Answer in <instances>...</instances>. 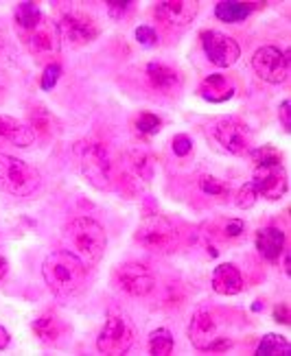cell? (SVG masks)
Segmentation results:
<instances>
[{
	"label": "cell",
	"instance_id": "1",
	"mask_svg": "<svg viewBox=\"0 0 291 356\" xmlns=\"http://www.w3.org/2000/svg\"><path fill=\"white\" fill-rule=\"evenodd\" d=\"M15 31L24 49L38 61H51L61 51V35L57 24L33 3H20L15 9Z\"/></svg>",
	"mask_w": 291,
	"mask_h": 356
},
{
	"label": "cell",
	"instance_id": "2",
	"mask_svg": "<svg viewBox=\"0 0 291 356\" xmlns=\"http://www.w3.org/2000/svg\"><path fill=\"white\" fill-rule=\"evenodd\" d=\"M42 275L49 291L59 300L81 296L88 282V265L66 250L51 252L42 265Z\"/></svg>",
	"mask_w": 291,
	"mask_h": 356
},
{
	"label": "cell",
	"instance_id": "3",
	"mask_svg": "<svg viewBox=\"0 0 291 356\" xmlns=\"http://www.w3.org/2000/svg\"><path fill=\"white\" fill-rule=\"evenodd\" d=\"M64 245L66 252L77 256L88 267H95L101 262L105 247H107V234L101 223H97L90 216H79L72 219L64 227Z\"/></svg>",
	"mask_w": 291,
	"mask_h": 356
},
{
	"label": "cell",
	"instance_id": "4",
	"mask_svg": "<svg viewBox=\"0 0 291 356\" xmlns=\"http://www.w3.org/2000/svg\"><path fill=\"white\" fill-rule=\"evenodd\" d=\"M77 168L84 175V179L97 191H112L114 186V162L110 158V151L103 143L81 140L74 149Z\"/></svg>",
	"mask_w": 291,
	"mask_h": 356
},
{
	"label": "cell",
	"instance_id": "5",
	"mask_svg": "<svg viewBox=\"0 0 291 356\" xmlns=\"http://www.w3.org/2000/svg\"><path fill=\"white\" fill-rule=\"evenodd\" d=\"M40 184L42 175L33 164L0 153V191L11 197H29L40 188Z\"/></svg>",
	"mask_w": 291,
	"mask_h": 356
},
{
	"label": "cell",
	"instance_id": "6",
	"mask_svg": "<svg viewBox=\"0 0 291 356\" xmlns=\"http://www.w3.org/2000/svg\"><path fill=\"white\" fill-rule=\"evenodd\" d=\"M208 136L230 156H248L254 149V134L248 122L237 116H223L208 125Z\"/></svg>",
	"mask_w": 291,
	"mask_h": 356
},
{
	"label": "cell",
	"instance_id": "7",
	"mask_svg": "<svg viewBox=\"0 0 291 356\" xmlns=\"http://www.w3.org/2000/svg\"><path fill=\"white\" fill-rule=\"evenodd\" d=\"M136 243L153 254H173L182 243L180 229L162 214H151L136 229Z\"/></svg>",
	"mask_w": 291,
	"mask_h": 356
},
{
	"label": "cell",
	"instance_id": "8",
	"mask_svg": "<svg viewBox=\"0 0 291 356\" xmlns=\"http://www.w3.org/2000/svg\"><path fill=\"white\" fill-rule=\"evenodd\" d=\"M189 341L202 352H228L235 341L221 334V323L214 311H197L189 323Z\"/></svg>",
	"mask_w": 291,
	"mask_h": 356
},
{
	"label": "cell",
	"instance_id": "9",
	"mask_svg": "<svg viewBox=\"0 0 291 356\" xmlns=\"http://www.w3.org/2000/svg\"><path fill=\"white\" fill-rule=\"evenodd\" d=\"M136 341V328L127 315L112 313L105 319V326L101 328L97 337V350L101 354H125Z\"/></svg>",
	"mask_w": 291,
	"mask_h": 356
},
{
	"label": "cell",
	"instance_id": "10",
	"mask_svg": "<svg viewBox=\"0 0 291 356\" xmlns=\"http://www.w3.org/2000/svg\"><path fill=\"white\" fill-rule=\"evenodd\" d=\"M112 280L118 291L127 293L132 298H147L156 289V277L143 262H123L114 269Z\"/></svg>",
	"mask_w": 291,
	"mask_h": 356
},
{
	"label": "cell",
	"instance_id": "11",
	"mask_svg": "<svg viewBox=\"0 0 291 356\" xmlns=\"http://www.w3.org/2000/svg\"><path fill=\"white\" fill-rule=\"evenodd\" d=\"M252 68L258 79L278 86L289 76V53L276 46H260L252 57Z\"/></svg>",
	"mask_w": 291,
	"mask_h": 356
},
{
	"label": "cell",
	"instance_id": "12",
	"mask_svg": "<svg viewBox=\"0 0 291 356\" xmlns=\"http://www.w3.org/2000/svg\"><path fill=\"white\" fill-rule=\"evenodd\" d=\"M199 42H202V49L208 61L217 68H230L233 64H237L241 57V46L237 44V40L221 33V31H214V29L202 31Z\"/></svg>",
	"mask_w": 291,
	"mask_h": 356
},
{
	"label": "cell",
	"instance_id": "13",
	"mask_svg": "<svg viewBox=\"0 0 291 356\" xmlns=\"http://www.w3.org/2000/svg\"><path fill=\"white\" fill-rule=\"evenodd\" d=\"M61 40H66L70 46H84L95 42L101 33L99 24L90 18V15L81 11H70L61 15V20L57 24Z\"/></svg>",
	"mask_w": 291,
	"mask_h": 356
},
{
	"label": "cell",
	"instance_id": "14",
	"mask_svg": "<svg viewBox=\"0 0 291 356\" xmlns=\"http://www.w3.org/2000/svg\"><path fill=\"white\" fill-rule=\"evenodd\" d=\"M252 184H254L258 197H263L267 201H278L285 197V193L289 188V177L285 173L283 164H278V166H256L254 175H252Z\"/></svg>",
	"mask_w": 291,
	"mask_h": 356
},
{
	"label": "cell",
	"instance_id": "15",
	"mask_svg": "<svg viewBox=\"0 0 291 356\" xmlns=\"http://www.w3.org/2000/svg\"><path fill=\"white\" fill-rule=\"evenodd\" d=\"M197 11L199 3L195 0H164L156 5L153 15L168 26H189L195 20Z\"/></svg>",
	"mask_w": 291,
	"mask_h": 356
},
{
	"label": "cell",
	"instance_id": "16",
	"mask_svg": "<svg viewBox=\"0 0 291 356\" xmlns=\"http://www.w3.org/2000/svg\"><path fill=\"white\" fill-rule=\"evenodd\" d=\"M254 245H256V252L260 254V258L267 260L269 265H276V262L281 260V256L287 252L285 250V232L278 227L258 229L254 236Z\"/></svg>",
	"mask_w": 291,
	"mask_h": 356
},
{
	"label": "cell",
	"instance_id": "17",
	"mask_svg": "<svg viewBox=\"0 0 291 356\" xmlns=\"http://www.w3.org/2000/svg\"><path fill=\"white\" fill-rule=\"evenodd\" d=\"M145 76H147L149 86L156 92H162V95H178L182 88V79H180L178 70L168 68L166 64H158V61L147 64Z\"/></svg>",
	"mask_w": 291,
	"mask_h": 356
},
{
	"label": "cell",
	"instance_id": "18",
	"mask_svg": "<svg viewBox=\"0 0 291 356\" xmlns=\"http://www.w3.org/2000/svg\"><path fill=\"white\" fill-rule=\"evenodd\" d=\"M235 81L228 74H210L199 83L197 95L208 103H226L235 97Z\"/></svg>",
	"mask_w": 291,
	"mask_h": 356
},
{
	"label": "cell",
	"instance_id": "19",
	"mask_svg": "<svg viewBox=\"0 0 291 356\" xmlns=\"http://www.w3.org/2000/svg\"><path fill=\"white\" fill-rule=\"evenodd\" d=\"M210 284H212L214 293H219V296H239V293L245 289L241 271L235 265H230V262H223V265L214 267Z\"/></svg>",
	"mask_w": 291,
	"mask_h": 356
},
{
	"label": "cell",
	"instance_id": "20",
	"mask_svg": "<svg viewBox=\"0 0 291 356\" xmlns=\"http://www.w3.org/2000/svg\"><path fill=\"white\" fill-rule=\"evenodd\" d=\"M0 140L9 143L13 147H29L33 145L36 134L31 131L29 125H22L15 118L9 116H0Z\"/></svg>",
	"mask_w": 291,
	"mask_h": 356
},
{
	"label": "cell",
	"instance_id": "21",
	"mask_svg": "<svg viewBox=\"0 0 291 356\" xmlns=\"http://www.w3.org/2000/svg\"><path fill=\"white\" fill-rule=\"evenodd\" d=\"M33 332L36 337L40 339L42 343L46 346H53L59 341V337L64 334V323H61V319L53 313H44L42 317H38L33 321Z\"/></svg>",
	"mask_w": 291,
	"mask_h": 356
},
{
	"label": "cell",
	"instance_id": "22",
	"mask_svg": "<svg viewBox=\"0 0 291 356\" xmlns=\"http://www.w3.org/2000/svg\"><path fill=\"white\" fill-rule=\"evenodd\" d=\"M256 7L258 3H219L214 7V15L221 22L235 24V22H243Z\"/></svg>",
	"mask_w": 291,
	"mask_h": 356
},
{
	"label": "cell",
	"instance_id": "23",
	"mask_svg": "<svg viewBox=\"0 0 291 356\" xmlns=\"http://www.w3.org/2000/svg\"><path fill=\"white\" fill-rule=\"evenodd\" d=\"M125 168H129L132 173V181H145L149 184L153 177V160L143 151H134L125 158Z\"/></svg>",
	"mask_w": 291,
	"mask_h": 356
},
{
	"label": "cell",
	"instance_id": "24",
	"mask_svg": "<svg viewBox=\"0 0 291 356\" xmlns=\"http://www.w3.org/2000/svg\"><path fill=\"white\" fill-rule=\"evenodd\" d=\"M29 127L36 136H53L57 131V120L44 107H33L29 112Z\"/></svg>",
	"mask_w": 291,
	"mask_h": 356
},
{
	"label": "cell",
	"instance_id": "25",
	"mask_svg": "<svg viewBox=\"0 0 291 356\" xmlns=\"http://www.w3.org/2000/svg\"><path fill=\"white\" fill-rule=\"evenodd\" d=\"M289 350L291 348H289L287 339L283 334H274V332L265 334L256 346L258 356H285V354H289Z\"/></svg>",
	"mask_w": 291,
	"mask_h": 356
},
{
	"label": "cell",
	"instance_id": "26",
	"mask_svg": "<svg viewBox=\"0 0 291 356\" xmlns=\"http://www.w3.org/2000/svg\"><path fill=\"white\" fill-rule=\"evenodd\" d=\"M212 234L214 236H219L228 243H233V241H239L245 236V223L241 219H221L212 225Z\"/></svg>",
	"mask_w": 291,
	"mask_h": 356
},
{
	"label": "cell",
	"instance_id": "27",
	"mask_svg": "<svg viewBox=\"0 0 291 356\" xmlns=\"http://www.w3.org/2000/svg\"><path fill=\"white\" fill-rule=\"evenodd\" d=\"M173 334L168 332L166 328H158V330H153L151 337H149V352L151 354H156V356H166V354H171L173 352Z\"/></svg>",
	"mask_w": 291,
	"mask_h": 356
},
{
	"label": "cell",
	"instance_id": "28",
	"mask_svg": "<svg viewBox=\"0 0 291 356\" xmlns=\"http://www.w3.org/2000/svg\"><path fill=\"white\" fill-rule=\"evenodd\" d=\"M160 129H162V118L156 116V114H151V112H143V114H138L134 118V131L138 136H143V138L156 136Z\"/></svg>",
	"mask_w": 291,
	"mask_h": 356
},
{
	"label": "cell",
	"instance_id": "29",
	"mask_svg": "<svg viewBox=\"0 0 291 356\" xmlns=\"http://www.w3.org/2000/svg\"><path fill=\"white\" fill-rule=\"evenodd\" d=\"M248 156L252 158L254 162V168L256 166H278L283 164V156H281V151L278 149H274V147H258V149H252Z\"/></svg>",
	"mask_w": 291,
	"mask_h": 356
},
{
	"label": "cell",
	"instance_id": "30",
	"mask_svg": "<svg viewBox=\"0 0 291 356\" xmlns=\"http://www.w3.org/2000/svg\"><path fill=\"white\" fill-rule=\"evenodd\" d=\"M199 191L208 197H219V199H226L230 195V184L212 177V175H202L199 177Z\"/></svg>",
	"mask_w": 291,
	"mask_h": 356
},
{
	"label": "cell",
	"instance_id": "31",
	"mask_svg": "<svg viewBox=\"0 0 291 356\" xmlns=\"http://www.w3.org/2000/svg\"><path fill=\"white\" fill-rule=\"evenodd\" d=\"M256 201H258V193H256V188H254V184H252V181L243 184L241 188L237 191V195H235V204H237V208H241V210H250V208H254V206H256Z\"/></svg>",
	"mask_w": 291,
	"mask_h": 356
},
{
	"label": "cell",
	"instance_id": "32",
	"mask_svg": "<svg viewBox=\"0 0 291 356\" xmlns=\"http://www.w3.org/2000/svg\"><path fill=\"white\" fill-rule=\"evenodd\" d=\"M59 76H61V66L59 64H46L44 72H42V79H40V88L42 90H53L59 81Z\"/></svg>",
	"mask_w": 291,
	"mask_h": 356
},
{
	"label": "cell",
	"instance_id": "33",
	"mask_svg": "<svg viewBox=\"0 0 291 356\" xmlns=\"http://www.w3.org/2000/svg\"><path fill=\"white\" fill-rule=\"evenodd\" d=\"M107 13H110V18L114 20H120L123 15H127L134 7L132 0H107Z\"/></svg>",
	"mask_w": 291,
	"mask_h": 356
},
{
	"label": "cell",
	"instance_id": "34",
	"mask_svg": "<svg viewBox=\"0 0 291 356\" xmlns=\"http://www.w3.org/2000/svg\"><path fill=\"white\" fill-rule=\"evenodd\" d=\"M171 149L178 158H187L189 153L193 151V140L187 136V134H178L173 136V140H171Z\"/></svg>",
	"mask_w": 291,
	"mask_h": 356
},
{
	"label": "cell",
	"instance_id": "35",
	"mask_svg": "<svg viewBox=\"0 0 291 356\" xmlns=\"http://www.w3.org/2000/svg\"><path fill=\"white\" fill-rule=\"evenodd\" d=\"M134 35H136V42H138V44H143V46H153V44L158 42L156 29H153V26H147V24L138 26Z\"/></svg>",
	"mask_w": 291,
	"mask_h": 356
},
{
	"label": "cell",
	"instance_id": "36",
	"mask_svg": "<svg viewBox=\"0 0 291 356\" xmlns=\"http://www.w3.org/2000/svg\"><path fill=\"white\" fill-rule=\"evenodd\" d=\"M278 118L283 122V129L289 134V129H291V103H289V99H285L281 103V107H278Z\"/></svg>",
	"mask_w": 291,
	"mask_h": 356
},
{
	"label": "cell",
	"instance_id": "37",
	"mask_svg": "<svg viewBox=\"0 0 291 356\" xmlns=\"http://www.w3.org/2000/svg\"><path fill=\"white\" fill-rule=\"evenodd\" d=\"M274 319L278 323H289V304L287 302H283L274 308Z\"/></svg>",
	"mask_w": 291,
	"mask_h": 356
},
{
	"label": "cell",
	"instance_id": "38",
	"mask_svg": "<svg viewBox=\"0 0 291 356\" xmlns=\"http://www.w3.org/2000/svg\"><path fill=\"white\" fill-rule=\"evenodd\" d=\"M9 341H11V337H9L7 328L0 326V350H5V348L9 346Z\"/></svg>",
	"mask_w": 291,
	"mask_h": 356
},
{
	"label": "cell",
	"instance_id": "39",
	"mask_svg": "<svg viewBox=\"0 0 291 356\" xmlns=\"http://www.w3.org/2000/svg\"><path fill=\"white\" fill-rule=\"evenodd\" d=\"M7 273H9V262H7V258H5V256H0V282L5 280Z\"/></svg>",
	"mask_w": 291,
	"mask_h": 356
}]
</instances>
